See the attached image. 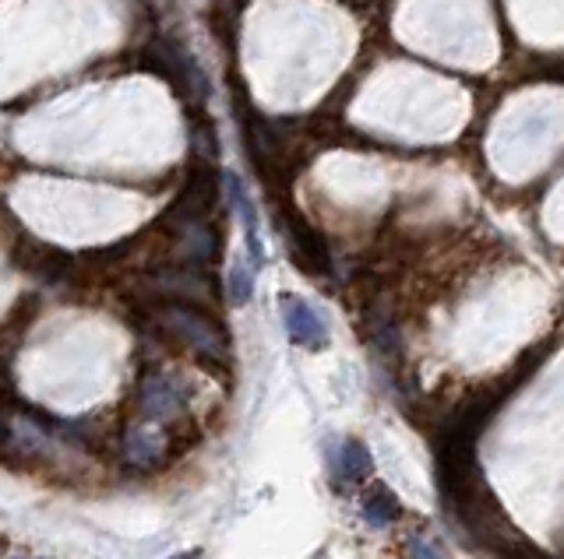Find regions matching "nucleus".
<instances>
[{
  "instance_id": "1",
  "label": "nucleus",
  "mask_w": 564,
  "mask_h": 559,
  "mask_svg": "<svg viewBox=\"0 0 564 559\" xmlns=\"http://www.w3.org/2000/svg\"><path fill=\"white\" fill-rule=\"evenodd\" d=\"M149 313V328L166 342L191 348L201 359L226 366L230 362V334L215 321L212 310L187 299H155L141 307Z\"/></svg>"
},
{
  "instance_id": "2",
  "label": "nucleus",
  "mask_w": 564,
  "mask_h": 559,
  "mask_svg": "<svg viewBox=\"0 0 564 559\" xmlns=\"http://www.w3.org/2000/svg\"><path fill=\"white\" fill-rule=\"evenodd\" d=\"M275 222H279L282 239H286L296 267L307 271V275H328V271H332V250H328V239L310 226L301 212H296L290 198H282L275 204Z\"/></svg>"
},
{
  "instance_id": "3",
  "label": "nucleus",
  "mask_w": 564,
  "mask_h": 559,
  "mask_svg": "<svg viewBox=\"0 0 564 559\" xmlns=\"http://www.w3.org/2000/svg\"><path fill=\"white\" fill-rule=\"evenodd\" d=\"M141 68H149L152 74H160L163 82H169L180 99H205L209 85L201 71L195 68V60L187 57L177 43H166V39H155L141 50Z\"/></svg>"
},
{
  "instance_id": "4",
  "label": "nucleus",
  "mask_w": 564,
  "mask_h": 559,
  "mask_svg": "<svg viewBox=\"0 0 564 559\" xmlns=\"http://www.w3.org/2000/svg\"><path fill=\"white\" fill-rule=\"evenodd\" d=\"M14 267H22L28 278H36L43 285H57L74 275L78 261L64 247H54L46 243V239H36V236H19V247L11 253Z\"/></svg>"
},
{
  "instance_id": "5",
  "label": "nucleus",
  "mask_w": 564,
  "mask_h": 559,
  "mask_svg": "<svg viewBox=\"0 0 564 559\" xmlns=\"http://www.w3.org/2000/svg\"><path fill=\"white\" fill-rule=\"evenodd\" d=\"M184 388L169 373H149L138 388V408L149 423H174L184 415Z\"/></svg>"
},
{
  "instance_id": "6",
  "label": "nucleus",
  "mask_w": 564,
  "mask_h": 559,
  "mask_svg": "<svg viewBox=\"0 0 564 559\" xmlns=\"http://www.w3.org/2000/svg\"><path fill=\"white\" fill-rule=\"evenodd\" d=\"M279 310H282V328H286L293 345L310 348V353H318V348L328 345V328L304 296L282 293L279 296Z\"/></svg>"
},
{
  "instance_id": "7",
  "label": "nucleus",
  "mask_w": 564,
  "mask_h": 559,
  "mask_svg": "<svg viewBox=\"0 0 564 559\" xmlns=\"http://www.w3.org/2000/svg\"><path fill=\"white\" fill-rule=\"evenodd\" d=\"M336 475L342 483H367L374 475V461L364 440H342L339 451H336Z\"/></svg>"
},
{
  "instance_id": "8",
  "label": "nucleus",
  "mask_w": 564,
  "mask_h": 559,
  "mask_svg": "<svg viewBox=\"0 0 564 559\" xmlns=\"http://www.w3.org/2000/svg\"><path fill=\"white\" fill-rule=\"evenodd\" d=\"M360 507H364V521L374 524V528H388V524H396L402 518L399 497L388 486H381V483H374L364 492V503H360Z\"/></svg>"
},
{
  "instance_id": "9",
  "label": "nucleus",
  "mask_w": 564,
  "mask_h": 559,
  "mask_svg": "<svg viewBox=\"0 0 564 559\" xmlns=\"http://www.w3.org/2000/svg\"><path fill=\"white\" fill-rule=\"evenodd\" d=\"M226 187H230V194H233V207L240 212L244 218V233H247V250H250V261H255L258 267L265 264V247H261V236H258V215H255V204H250V198L244 194V183L233 177H226Z\"/></svg>"
},
{
  "instance_id": "10",
  "label": "nucleus",
  "mask_w": 564,
  "mask_h": 559,
  "mask_svg": "<svg viewBox=\"0 0 564 559\" xmlns=\"http://www.w3.org/2000/svg\"><path fill=\"white\" fill-rule=\"evenodd\" d=\"M250 293H255V275H250L240 261H233L230 278H226V299L233 302V307H244V302L250 299Z\"/></svg>"
},
{
  "instance_id": "11",
  "label": "nucleus",
  "mask_w": 564,
  "mask_h": 559,
  "mask_svg": "<svg viewBox=\"0 0 564 559\" xmlns=\"http://www.w3.org/2000/svg\"><path fill=\"white\" fill-rule=\"evenodd\" d=\"M191 141H195V152H198L201 158H215V155H219V148H215V131H212L209 117H198V120L191 123Z\"/></svg>"
},
{
  "instance_id": "12",
  "label": "nucleus",
  "mask_w": 564,
  "mask_h": 559,
  "mask_svg": "<svg viewBox=\"0 0 564 559\" xmlns=\"http://www.w3.org/2000/svg\"><path fill=\"white\" fill-rule=\"evenodd\" d=\"M11 440V426H8V419H4V408H0V447H4Z\"/></svg>"
},
{
  "instance_id": "13",
  "label": "nucleus",
  "mask_w": 564,
  "mask_h": 559,
  "mask_svg": "<svg viewBox=\"0 0 564 559\" xmlns=\"http://www.w3.org/2000/svg\"><path fill=\"white\" fill-rule=\"evenodd\" d=\"M8 549V542H4V535H0V552H4Z\"/></svg>"
}]
</instances>
